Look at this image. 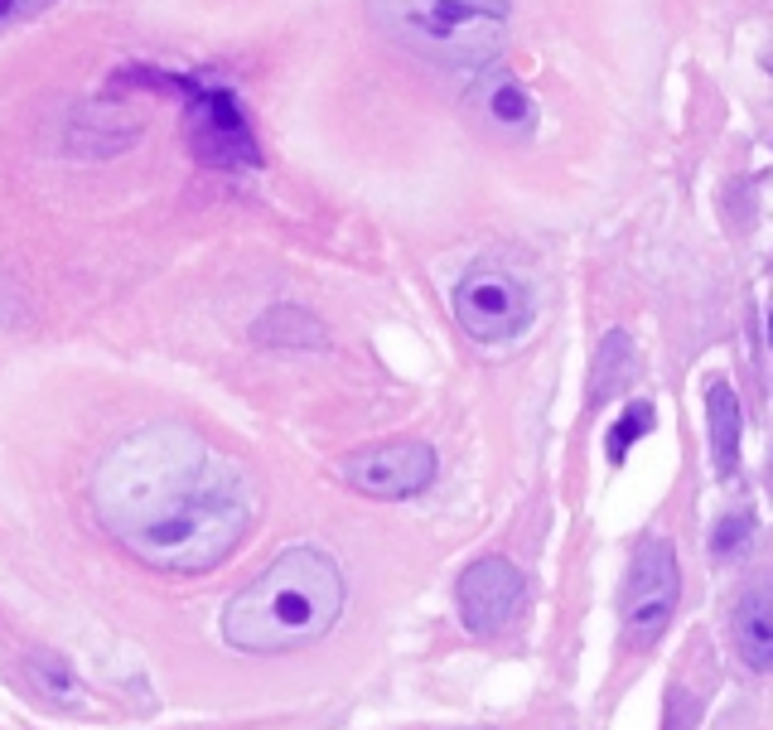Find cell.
Instances as JSON below:
<instances>
[{
    "mask_svg": "<svg viewBox=\"0 0 773 730\" xmlns=\"http://www.w3.org/2000/svg\"><path fill=\"white\" fill-rule=\"evenodd\" d=\"M87 499L111 542L165 576L222 566L262 513L252 465L184 421H150L117 441Z\"/></svg>",
    "mask_w": 773,
    "mask_h": 730,
    "instance_id": "obj_1",
    "label": "cell"
},
{
    "mask_svg": "<svg viewBox=\"0 0 773 730\" xmlns=\"http://www.w3.org/2000/svg\"><path fill=\"white\" fill-rule=\"evenodd\" d=\"M343 614V576L319 547H290L228 600L222 638L242 654H290L324 638Z\"/></svg>",
    "mask_w": 773,
    "mask_h": 730,
    "instance_id": "obj_2",
    "label": "cell"
},
{
    "mask_svg": "<svg viewBox=\"0 0 773 730\" xmlns=\"http://www.w3.org/2000/svg\"><path fill=\"white\" fill-rule=\"evenodd\" d=\"M367 10L397 44L450 69H484L503 44L498 20L455 0H367Z\"/></svg>",
    "mask_w": 773,
    "mask_h": 730,
    "instance_id": "obj_3",
    "label": "cell"
},
{
    "mask_svg": "<svg viewBox=\"0 0 773 730\" xmlns=\"http://www.w3.org/2000/svg\"><path fill=\"white\" fill-rule=\"evenodd\" d=\"M184 141L198 160L218 170H252L262 160L242 103L213 77H194V93L184 97Z\"/></svg>",
    "mask_w": 773,
    "mask_h": 730,
    "instance_id": "obj_4",
    "label": "cell"
},
{
    "mask_svg": "<svg viewBox=\"0 0 773 730\" xmlns=\"http://www.w3.org/2000/svg\"><path fill=\"white\" fill-rule=\"evenodd\" d=\"M677 595H681V571L672 547L663 537H643L633 547L629 581H624V634H629V644L638 648L657 644V634L677 614Z\"/></svg>",
    "mask_w": 773,
    "mask_h": 730,
    "instance_id": "obj_5",
    "label": "cell"
},
{
    "mask_svg": "<svg viewBox=\"0 0 773 730\" xmlns=\"http://www.w3.org/2000/svg\"><path fill=\"white\" fill-rule=\"evenodd\" d=\"M455 314L479 344H512L532 324V296L518 276L474 266L455 290Z\"/></svg>",
    "mask_w": 773,
    "mask_h": 730,
    "instance_id": "obj_6",
    "label": "cell"
},
{
    "mask_svg": "<svg viewBox=\"0 0 773 730\" xmlns=\"http://www.w3.org/2000/svg\"><path fill=\"white\" fill-rule=\"evenodd\" d=\"M343 479L367 499H411L435 479V451L421 441H383L343 459Z\"/></svg>",
    "mask_w": 773,
    "mask_h": 730,
    "instance_id": "obj_7",
    "label": "cell"
},
{
    "mask_svg": "<svg viewBox=\"0 0 773 730\" xmlns=\"http://www.w3.org/2000/svg\"><path fill=\"white\" fill-rule=\"evenodd\" d=\"M528 600V581L508 557H484L459 576V614L474 634H503Z\"/></svg>",
    "mask_w": 773,
    "mask_h": 730,
    "instance_id": "obj_8",
    "label": "cell"
},
{
    "mask_svg": "<svg viewBox=\"0 0 773 730\" xmlns=\"http://www.w3.org/2000/svg\"><path fill=\"white\" fill-rule=\"evenodd\" d=\"M735 648L749 668H773V576H759L735 605Z\"/></svg>",
    "mask_w": 773,
    "mask_h": 730,
    "instance_id": "obj_9",
    "label": "cell"
},
{
    "mask_svg": "<svg viewBox=\"0 0 773 730\" xmlns=\"http://www.w3.org/2000/svg\"><path fill=\"white\" fill-rule=\"evenodd\" d=\"M705 417H711V465L721 479H730L739 465V402L730 383H711V392H705Z\"/></svg>",
    "mask_w": 773,
    "mask_h": 730,
    "instance_id": "obj_10",
    "label": "cell"
},
{
    "mask_svg": "<svg viewBox=\"0 0 773 730\" xmlns=\"http://www.w3.org/2000/svg\"><path fill=\"white\" fill-rule=\"evenodd\" d=\"M648 426H653V407H648V402H633V407L619 417V426L609 431V459L629 455V445L638 441V435H648Z\"/></svg>",
    "mask_w": 773,
    "mask_h": 730,
    "instance_id": "obj_11",
    "label": "cell"
},
{
    "mask_svg": "<svg viewBox=\"0 0 773 730\" xmlns=\"http://www.w3.org/2000/svg\"><path fill=\"white\" fill-rule=\"evenodd\" d=\"M49 5H59V0H0V35L15 29V25H25V20L44 15Z\"/></svg>",
    "mask_w": 773,
    "mask_h": 730,
    "instance_id": "obj_12",
    "label": "cell"
},
{
    "mask_svg": "<svg viewBox=\"0 0 773 730\" xmlns=\"http://www.w3.org/2000/svg\"><path fill=\"white\" fill-rule=\"evenodd\" d=\"M745 532H749V513H739V518H730V523L715 527V557L739 552V547H745Z\"/></svg>",
    "mask_w": 773,
    "mask_h": 730,
    "instance_id": "obj_13",
    "label": "cell"
},
{
    "mask_svg": "<svg viewBox=\"0 0 773 730\" xmlns=\"http://www.w3.org/2000/svg\"><path fill=\"white\" fill-rule=\"evenodd\" d=\"M498 117L503 121H522V117H528V103L518 97V87H503V93H498Z\"/></svg>",
    "mask_w": 773,
    "mask_h": 730,
    "instance_id": "obj_14",
    "label": "cell"
},
{
    "mask_svg": "<svg viewBox=\"0 0 773 730\" xmlns=\"http://www.w3.org/2000/svg\"><path fill=\"white\" fill-rule=\"evenodd\" d=\"M455 5H464V10H479V15H493V20H498L503 10H508V0H455Z\"/></svg>",
    "mask_w": 773,
    "mask_h": 730,
    "instance_id": "obj_15",
    "label": "cell"
},
{
    "mask_svg": "<svg viewBox=\"0 0 773 730\" xmlns=\"http://www.w3.org/2000/svg\"><path fill=\"white\" fill-rule=\"evenodd\" d=\"M769 339H773V324H769Z\"/></svg>",
    "mask_w": 773,
    "mask_h": 730,
    "instance_id": "obj_16",
    "label": "cell"
}]
</instances>
